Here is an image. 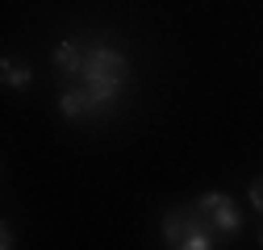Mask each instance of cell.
Wrapping results in <instances>:
<instances>
[{"label":"cell","instance_id":"6da1fadb","mask_svg":"<svg viewBox=\"0 0 263 250\" xmlns=\"http://www.w3.org/2000/svg\"><path fill=\"white\" fill-rule=\"evenodd\" d=\"M213 225L201 209H172L163 217V242L180 250H209L213 246Z\"/></svg>","mask_w":263,"mask_h":250},{"label":"cell","instance_id":"277c9868","mask_svg":"<svg viewBox=\"0 0 263 250\" xmlns=\"http://www.w3.org/2000/svg\"><path fill=\"white\" fill-rule=\"evenodd\" d=\"M92 109H96V100H92L88 88H67V92H63V100H59V113L67 117V121H80V117H88Z\"/></svg>","mask_w":263,"mask_h":250},{"label":"cell","instance_id":"52a82bcc","mask_svg":"<svg viewBox=\"0 0 263 250\" xmlns=\"http://www.w3.org/2000/svg\"><path fill=\"white\" fill-rule=\"evenodd\" d=\"M0 71H5V88H29V79H34L29 67H21V62H13V58H5Z\"/></svg>","mask_w":263,"mask_h":250},{"label":"cell","instance_id":"5b68a950","mask_svg":"<svg viewBox=\"0 0 263 250\" xmlns=\"http://www.w3.org/2000/svg\"><path fill=\"white\" fill-rule=\"evenodd\" d=\"M84 50H80V42H63L59 50H54V62H59V71H67V75H80L84 71Z\"/></svg>","mask_w":263,"mask_h":250},{"label":"cell","instance_id":"8992f818","mask_svg":"<svg viewBox=\"0 0 263 250\" xmlns=\"http://www.w3.org/2000/svg\"><path fill=\"white\" fill-rule=\"evenodd\" d=\"M84 88L92 92L96 105H109V100H117V92H121L125 84H113V79H84Z\"/></svg>","mask_w":263,"mask_h":250},{"label":"cell","instance_id":"9c48e42d","mask_svg":"<svg viewBox=\"0 0 263 250\" xmlns=\"http://www.w3.org/2000/svg\"><path fill=\"white\" fill-rule=\"evenodd\" d=\"M259 246H263V234H259Z\"/></svg>","mask_w":263,"mask_h":250},{"label":"cell","instance_id":"3957f363","mask_svg":"<svg viewBox=\"0 0 263 250\" xmlns=\"http://www.w3.org/2000/svg\"><path fill=\"white\" fill-rule=\"evenodd\" d=\"M196 209L209 217V225L217 234H238V225H242V213L234 209V200H230L226 192H205L201 200H196Z\"/></svg>","mask_w":263,"mask_h":250},{"label":"cell","instance_id":"ba28073f","mask_svg":"<svg viewBox=\"0 0 263 250\" xmlns=\"http://www.w3.org/2000/svg\"><path fill=\"white\" fill-rule=\"evenodd\" d=\"M247 196H251V204L263 213V179H255V183H251V192H247Z\"/></svg>","mask_w":263,"mask_h":250},{"label":"cell","instance_id":"7a4b0ae2","mask_svg":"<svg viewBox=\"0 0 263 250\" xmlns=\"http://www.w3.org/2000/svg\"><path fill=\"white\" fill-rule=\"evenodd\" d=\"M80 75H84V79H113V84H125L129 62H125V54H117V50H109V46H96V50H88Z\"/></svg>","mask_w":263,"mask_h":250}]
</instances>
